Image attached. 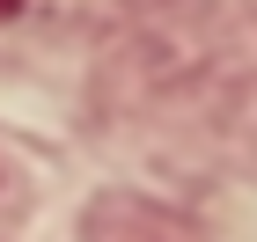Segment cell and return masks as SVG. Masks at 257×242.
I'll list each match as a JSON object with an SVG mask.
<instances>
[{
    "label": "cell",
    "instance_id": "1",
    "mask_svg": "<svg viewBox=\"0 0 257 242\" xmlns=\"http://www.w3.org/2000/svg\"><path fill=\"white\" fill-rule=\"evenodd\" d=\"M81 242H213L198 235L184 213L169 205H140V198H103L88 205V220H81Z\"/></svg>",
    "mask_w": 257,
    "mask_h": 242
}]
</instances>
